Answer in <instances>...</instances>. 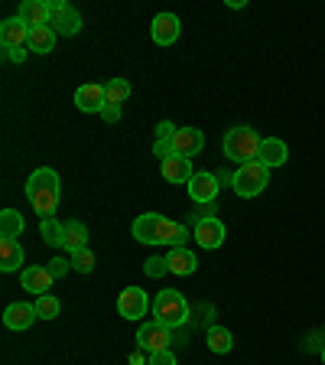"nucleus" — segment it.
<instances>
[{
  "mask_svg": "<svg viewBox=\"0 0 325 365\" xmlns=\"http://www.w3.org/2000/svg\"><path fill=\"white\" fill-rule=\"evenodd\" d=\"M20 281H23V290H30V294H36V297H43V294H49V287H53V274H49V267H23V274H20Z\"/></svg>",
  "mask_w": 325,
  "mask_h": 365,
  "instance_id": "obj_17",
  "label": "nucleus"
},
{
  "mask_svg": "<svg viewBox=\"0 0 325 365\" xmlns=\"http://www.w3.org/2000/svg\"><path fill=\"white\" fill-rule=\"evenodd\" d=\"M46 267H49V274H53L55 281H59V277H65V274H68V267H72V258H53Z\"/></svg>",
  "mask_w": 325,
  "mask_h": 365,
  "instance_id": "obj_32",
  "label": "nucleus"
},
{
  "mask_svg": "<svg viewBox=\"0 0 325 365\" xmlns=\"http://www.w3.org/2000/svg\"><path fill=\"white\" fill-rule=\"evenodd\" d=\"M55 36H59V33H55L53 26H33L26 49H33V53H39V56H49L55 49Z\"/></svg>",
  "mask_w": 325,
  "mask_h": 365,
  "instance_id": "obj_23",
  "label": "nucleus"
},
{
  "mask_svg": "<svg viewBox=\"0 0 325 365\" xmlns=\"http://www.w3.org/2000/svg\"><path fill=\"white\" fill-rule=\"evenodd\" d=\"M179 128H173V121H159L156 124V140H166V137H173Z\"/></svg>",
  "mask_w": 325,
  "mask_h": 365,
  "instance_id": "obj_36",
  "label": "nucleus"
},
{
  "mask_svg": "<svg viewBox=\"0 0 325 365\" xmlns=\"http://www.w3.org/2000/svg\"><path fill=\"white\" fill-rule=\"evenodd\" d=\"M20 16L26 26H49V16H53V4L49 0H23L20 4Z\"/></svg>",
  "mask_w": 325,
  "mask_h": 365,
  "instance_id": "obj_16",
  "label": "nucleus"
},
{
  "mask_svg": "<svg viewBox=\"0 0 325 365\" xmlns=\"http://www.w3.org/2000/svg\"><path fill=\"white\" fill-rule=\"evenodd\" d=\"M153 153L159 157V163H163V160H169V157H176L173 137H166V140H156V144H153Z\"/></svg>",
  "mask_w": 325,
  "mask_h": 365,
  "instance_id": "obj_31",
  "label": "nucleus"
},
{
  "mask_svg": "<svg viewBox=\"0 0 325 365\" xmlns=\"http://www.w3.org/2000/svg\"><path fill=\"white\" fill-rule=\"evenodd\" d=\"M257 160L264 163L267 170H273V167H283L289 160V150H287V144H283L280 137H264V144H260V153H257Z\"/></svg>",
  "mask_w": 325,
  "mask_h": 365,
  "instance_id": "obj_19",
  "label": "nucleus"
},
{
  "mask_svg": "<svg viewBox=\"0 0 325 365\" xmlns=\"http://www.w3.org/2000/svg\"><path fill=\"white\" fill-rule=\"evenodd\" d=\"M173 147H176V153L179 157H196V153H202V147H205V134L198 128H179L173 134Z\"/></svg>",
  "mask_w": 325,
  "mask_h": 365,
  "instance_id": "obj_15",
  "label": "nucleus"
},
{
  "mask_svg": "<svg viewBox=\"0 0 325 365\" xmlns=\"http://www.w3.org/2000/svg\"><path fill=\"white\" fill-rule=\"evenodd\" d=\"M4 53H7L10 62H23V59H26V49H4Z\"/></svg>",
  "mask_w": 325,
  "mask_h": 365,
  "instance_id": "obj_37",
  "label": "nucleus"
},
{
  "mask_svg": "<svg viewBox=\"0 0 325 365\" xmlns=\"http://www.w3.org/2000/svg\"><path fill=\"white\" fill-rule=\"evenodd\" d=\"M130 232H134V238L140 245H169V248H179V245L192 235L186 225H179V222H173V219H163V215H156V212L137 215Z\"/></svg>",
  "mask_w": 325,
  "mask_h": 365,
  "instance_id": "obj_1",
  "label": "nucleus"
},
{
  "mask_svg": "<svg viewBox=\"0 0 325 365\" xmlns=\"http://www.w3.org/2000/svg\"><path fill=\"white\" fill-rule=\"evenodd\" d=\"M88 248V225L78 219H68L65 222V245H62V251H68V255H78V251Z\"/></svg>",
  "mask_w": 325,
  "mask_h": 365,
  "instance_id": "obj_21",
  "label": "nucleus"
},
{
  "mask_svg": "<svg viewBox=\"0 0 325 365\" xmlns=\"http://www.w3.org/2000/svg\"><path fill=\"white\" fill-rule=\"evenodd\" d=\"M182 33V23L176 14H156L150 23V36L156 46H173Z\"/></svg>",
  "mask_w": 325,
  "mask_h": 365,
  "instance_id": "obj_10",
  "label": "nucleus"
},
{
  "mask_svg": "<svg viewBox=\"0 0 325 365\" xmlns=\"http://www.w3.org/2000/svg\"><path fill=\"white\" fill-rule=\"evenodd\" d=\"M150 310V297L144 294V287H124L121 297H117V313L124 319H140Z\"/></svg>",
  "mask_w": 325,
  "mask_h": 365,
  "instance_id": "obj_9",
  "label": "nucleus"
},
{
  "mask_svg": "<svg viewBox=\"0 0 325 365\" xmlns=\"http://www.w3.org/2000/svg\"><path fill=\"white\" fill-rule=\"evenodd\" d=\"M144 274H146V277H166V274H169L166 255H150V258L144 261Z\"/></svg>",
  "mask_w": 325,
  "mask_h": 365,
  "instance_id": "obj_28",
  "label": "nucleus"
},
{
  "mask_svg": "<svg viewBox=\"0 0 325 365\" xmlns=\"http://www.w3.org/2000/svg\"><path fill=\"white\" fill-rule=\"evenodd\" d=\"M49 4H53L49 26H53L59 36H75V33H82V14H78L72 4H62V0H49Z\"/></svg>",
  "mask_w": 325,
  "mask_h": 365,
  "instance_id": "obj_7",
  "label": "nucleus"
},
{
  "mask_svg": "<svg viewBox=\"0 0 325 365\" xmlns=\"http://www.w3.org/2000/svg\"><path fill=\"white\" fill-rule=\"evenodd\" d=\"M260 144H264V137L257 134L254 128H247V124H238V128H231L225 134V157L231 160V163H238V167H244V163H250V160H257L260 153Z\"/></svg>",
  "mask_w": 325,
  "mask_h": 365,
  "instance_id": "obj_3",
  "label": "nucleus"
},
{
  "mask_svg": "<svg viewBox=\"0 0 325 365\" xmlns=\"http://www.w3.org/2000/svg\"><path fill=\"white\" fill-rule=\"evenodd\" d=\"M107 105V95H105V85L98 82H85L75 88V108L85 114H101V108Z\"/></svg>",
  "mask_w": 325,
  "mask_h": 365,
  "instance_id": "obj_11",
  "label": "nucleus"
},
{
  "mask_svg": "<svg viewBox=\"0 0 325 365\" xmlns=\"http://www.w3.org/2000/svg\"><path fill=\"white\" fill-rule=\"evenodd\" d=\"M23 267V248L16 238H0V271H20Z\"/></svg>",
  "mask_w": 325,
  "mask_h": 365,
  "instance_id": "obj_22",
  "label": "nucleus"
},
{
  "mask_svg": "<svg viewBox=\"0 0 325 365\" xmlns=\"http://www.w3.org/2000/svg\"><path fill=\"white\" fill-rule=\"evenodd\" d=\"M0 43H4V49H26V43H30V26H26L20 16H10V20L0 23Z\"/></svg>",
  "mask_w": 325,
  "mask_h": 365,
  "instance_id": "obj_12",
  "label": "nucleus"
},
{
  "mask_svg": "<svg viewBox=\"0 0 325 365\" xmlns=\"http://www.w3.org/2000/svg\"><path fill=\"white\" fill-rule=\"evenodd\" d=\"M218 176L215 173H196L189 180V196H192V202L196 205H208V202H215V196H218Z\"/></svg>",
  "mask_w": 325,
  "mask_h": 365,
  "instance_id": "obj_13",
  "label": "nucleus"
},
{
  "mask_svg": "<svg viewBox=\"0 0 325 365\" xmlns=\"http://www.w3.org/2000/svg\"><path fill=\"white\" fill-rule=\"evenodd\" d=\"M322 365H325V349H322Z\"/></svg>",
  "mask_w": 325,
  "mask_h": 365,
  "instance_id": "obj_39",
  "label": "nucleus"
},
{
  "mask_svg": "<svg viewBox=\"0 0 325 365\" xmlns=\"http://www.w3.org/2000/svg\"><path fill=\"white\" fill-rule=\"evenodd\" d=\"M105 95H107V105H121L130 98V82L127 78H111V82L105 85Z\"/></svg>",
  "mask_w": 325,
  "mask_h": 365,
  "instance_id": "obj_27",
  "label": "nucleus"
},
{
  "mask_svg": "<svg viewBox=\"0 0 325 365\" xmlns=\"http://www.w3.org/2000/svg\"><path fill=\"white\" fill-rule=\"evenodd\" d=\"M153 319L169 329L182 327V323L189 319V300H186L179 290H159L156 300H153Z\"/></svg>",
  "mask_w": 325,
  "mask_h": 365,
  "instance_id": "obj_4",
  "label": "nucleus"
},
{
  "mask_svg": "<svg viewBox=\"0 0 325 365\" xmlns=\"http://www.w3.org/2000/svg\"><path fill=\"white\" fill-rule=\"evenodd\" d=\"M322 333H325V327H322Z\"/></svg>",
  "mask_w": 325,
  "mask_h": 365,
  "instance_id": "obj_40",
  "label": "nucleus"
},
{
  "mask_svg": "<svg viewBox=\"0 0 325 365\" xmlns=\"http://www.w3.org/2000/svg\"><path fill=\"white\" fill-rule=\"evenodd\" d=\"M267 182H270V170H267L260 160H250V163L238 167L235 176H231V186H235V192L241 199L260 196V192L267 190Z\"/></svg>",
  "mask_w": 325,
  "mask_h": 365,
  "instance_id": "obj_5",
  "label": "nucleus"
},
{
  "mask_svg": "<svg viewBox=\"0 0 325 365\" xmlns=\"http://www.w3.org/2000/svg\"><path fill=\"white\" fill-rule=\"evenodd\" d=\"M205 342H208V349H212L215 356H228V352L235 349V336H231L228 327H208Z\"/></svg>",
  "mask_w": 325,
  "mask_h": 365,
  "instance_id": "obj_24",
  "label": "nucleus"
},
{
  "mask_svg": "<svg viewBox=\"0 0 325 365\" xmlns=\"http://www.w3.org/2000/svg\"><path fill=\"white\" fill-rule=\"evenodd\" d=\"M144 359H146V352H144V349H137L134 356H130V365H144Z\"/></svg>",
  "mask_w": 325,
  "mask_h": 365,
  "instance_id": "obj_38",
  "label": "nucleus"
},
{
  "mask_svg": "<svg viewBox=\"0 0 325 365\" xmlns=\"http://www.w3.org/2000/svg\"><path fill=\"white\" fill-rule=\"evenodd\" d=\"M36 319H39L36 304H10L7 310H4V327L14 329V333H23V329H30Z\"/></svg>",
  "mask_w": 325,
  "mask_h": 365,
  "instance_id": "obj_14",
  "label": "nucleus"
},
{
  "mask_svg": "<svg viewBox=\"0 0 325 365\" xmlns=\"http://www.w3.org/2000/svg\"><path fill=\"white\" fill-rule=\"evenodd\" d=\"M225 222L215 215V219H202V222H196V228H192V238H196L198 245H202L205 251H215V248H221L225 245Z\"/></svg>",
  "mask_w": 325,
  "mask_h": 365,
  "instance_id": "obj_8",
  "label": "nucleus"
},
{
  "mask_svg": "<svg viewBox=\"0 0 325 365\" xmlns=\"http://www.w3.org/2000/svg\"><path fill=\"white\" fill-rule=\"evenodd\" d=\"M159 170H163V180L166 182H186L189 186V180L196 176V170H192V160L189 157H169V160H163L159 163Z\"/></svg>",
  "mask_w": 325,
  "mask_h": 365,
  "instance_id": "obj_18",
  "label": "nucleus"
},
{
  "mask_svg": "<svg viewBox=\"0 0 325 365\" xmlns=\"http://www.w3.org/2000/svg\"><path fill=\"white\" fill-rule=\"evenodd\" d=\"M95 264H98V258H95L88 248L78 251V255H72V271H78V274H91Z\"/></svg>",
  "mask_w": 325,
  "mask_h": 365,
  "instance_id": "obj_30",
  "label": "nucleus"
},
{
  "mask_svg": "<svg viewBox=\"0 0 325 365\" xmlns=\"http://www.w3.org/2000/svg\"><path fill=\"white\" fill-rule=\"evenodd\" d=\"M169 342H173V329L156 323V319H150V323H144V327L137 329V349H144L146 356L169 349Z\"/></svg>",
  "mask_w": 325,
  "mask_h": 365,
  "instance_id": "obj_6",
  "label": "nucleus"
},
{
  "mask_svg": "<svg viewBox=\"0 0 325 365\" xmlns=\"http://www.w3.org/2000/svg\"><path fill=\"white\" fill-rule=\"evenodd\" d=\"M39 235H43L46 245H53V248H62L65 245V222H59L55 215L39 222Z\"/></svg>",
  "mask_w": 325,
  "mask_h": 365,
  "instance_id": "obj_25",
  "label": "nucleus"
},
{
  "mask_svg": "<svg viewBox=\"0 0 325 365\" xmlns=\"http://www.w3.org/2000/svg\"><path fill=\"white\" fill-rule=\"evenodd\" d=\"M121 111H124L121 105H105V108H101V121H107V124L121 121Z\"/></svg>",
  "mask_w": 325,
  "mask_h": 365,
  "instance_id": "obj_35",
  "label": "nucleus"
},
{
  "mask_svg": "<svg viewBox=\"0 0 325 365\" xmlns=\"http://www.w3.org/2000/svg\"><path fill=\"white\" fill-rule=\"evenodd\" d=\"M146 365H176V352L173 349H163V352H153L150 362Z\"/></svg>",
  "mask_w": 325,
  "mask_h": 365,
  "instance_id": "obj_33",
  "label": "nucleus"
},
{
  "mask_svg": "<svg viewBox=\"0 0 325 365\" xmlns=\"http://www.w3.org/2000/svg\"><path fill=\"white\" fill-rule=\"evenodd\" d=\"M23 228H26V222H23V215L16 209H4L0 212V238H16L20 242Z\"/></svg>",
  "mask_w": 325,
  "mask_h": 365,
  "instance_id": "obj_26",
  "label": "nucleus"
},
{
  "mask_svg": "<svg viewBox=\"0 0 325 365\" xmlns=\"http://www.w3.org/2000/svg\"><path fill=\"white\" fill-rule=\"evenodd\" d=\"M59 310H62V304L55 300L53 294H43L36 300V313H39V319H55L59 317Z\"/></svg>",
  "mask_w": 325,
  "mask_h": 365,
  "instance_id": "obj_29",
  "label": "nucleus"
},
{
  "mask_svg": "<svg viewBox=\"0 0 325 365\" xmlns=\"http://www.w3.org/2000/svg\"><path fill=\"white\" fill-rule=\"evenodd\" d=\"M166 261H169V274H176V277H189V274H196V267H198L196 251H189L186 245L169 251Z\"/></svg>",
  "mask_w": 325,
  "mask_h": 365,
  "instance_id": "obj_20",
  "label": "nucleus"
},
{
  "mask_svg": "<svg viewBox=\"0 0 325 365\" xmlns=\"http://www.w3.org/2000/svg\"><path fill=\"white\" fill-rule=\"evenodd\" d=\"M306 349H309V352H319V356H322V349H325V333H309V336H306Z\"/></svg>",
  "mask_w": 325,
  "mask_h": 365,
  "instance_id": "obj_34",
  "label": "nucleus"
},
{
  "mask_svg": "<svg viewBox=\"0 0 325 365\" xmlns=\"http://www.w3.org/2000/svg\"><path fill=\"white\" fill-rule=\"evenodd\" d=\"M59 173H55L53 167H39L30 173V180H26V199H30V205L39 212V219H49V215H55V205H59Z\"/></svg>",
  "mask_w": 325,
  "mask_h": 365,
  "instance_id": "obj_2",
  "label": "nucleus"
}]
</instances>
